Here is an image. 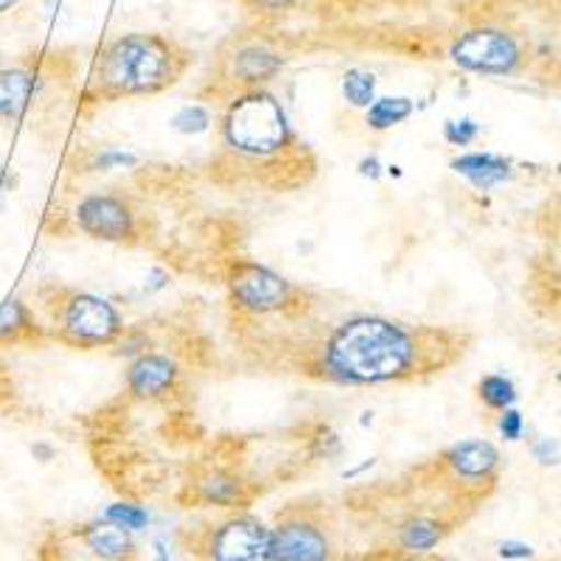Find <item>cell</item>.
<instances>
[{"mask_svg":"<svg viewBox=\"0 0 561 561\" xmlns=\"http://www.w3.org/2000/svg\"><path fill=\"white\" fill-rule=\"evenodd\" d=\"M433 334L385 314H354L325 334L318 370L329 382L354 388L413 379L419 370L435 368L430 359L435 348H449L430 343Z\"/></svg>","mask_w":561,"mask_h":561,"instance_id":"obj_1","label":"cell"},{"mask_svg":"<svg viewBox=\"0 0 561 561\" xmlns=\"http://www.w3.org/2000/svg\"><path fill=\"white\" fill-rule=\"evenodd\" d=\"M180 73L183 57L169 39L158 34H124L102 51L93 84L102 99L152 96L172 88Z\"/></svg>","mask_w":561,"mask_h":561,"instance_id":"obj_2","label":"cell"},{"mask_svg":"<svg viewBox=\"0 0 561 561\" xmlns=\"http://www.w3.org/2000/svg\"><path fill=\"white\" fill-rule=\"evenodd\" d=\"M293 127L278 99L262 88L244 90L222 118V140L230 152L250 160L275 158L293 144Z\"/></svg>","mask_w":561,"mask_h":561,"instance_id":"obj_3","label":"cell"},{"mask_svg":"<svg viewBox=\"0 0 561 561\" xmlns=\"http://www.w3.org/2000/svg\"><path fill=\"white\" fill-rule=\"evenodd\" d=\"M124 332L118 307L96 293H68L59 307V337L77 348L115 345Z\"/></svg>","mask_w":561,"mask_h":561,"instance_id":"obj_4","label":"cell"},{"mask_svg":"<svg viewBox=\"0 0 561 561\" xmlns=\"http://www.w3.org/2000/svg\"><path fill=\"white\" fill-rule=\"evenodd\" d=\"M228 289L233 307L253 314V318L284 312V309H289L295 295V287L284 275L270 270L267 264L250 262V259L230 264Z\"/></svg>","mask_w":561,"mask_h":561,"instance_id":"obj_5","label":"cell"},{"mask_svg":"<svg viewBox=\"0 0 561 561\" xmlns=\"http://www.w3.org/2000/svg\"><path fill=\"white\" fill-rule=\"evenodd\" d=\"M449 59L460 70L483 73V77H505L514 73L523 59L519 43L500 28H472L455 37L449 45Z\"/></svg>","mask_w":561,"mask_h":561,"instance_id":"obj_6","label":"cell"},{"mask_svg":"<svg viewBox=\"0 0 561 561\" xmlns=\"http://www.w3.org/2000/svg\"><path fill=\"white\" fill-rule=\"evenodd\" d=\"M79 230L99 242H129L138 233V217L127 197L113 192L88 194L73 210Z\"/></svg>","mask_w":561,"mask_h":561,"instance_id":"obj_7","label":"cell"},{"mask_svg":"<svg viewBox=\"0 0 561 561\" xmlns=\"http://www.w3.org/2000/svg\"><path fill=\"white\" fill-rule=\"evenodd\" d=\"M208 561H270V528L259 517L237 514L210 530Z\"/></svg>","mask_w":561,"mask_h":561,"instance_id":"obj_8","label":"cell"},{"mask_svg":"<svg viewBox=\"0 0 561 561\" xmlns=\"http://www.w3.org/2000/svg\"><path fill=\"white\" fill-rule=\"evenodd\" d=\"M332 539L320 523L304 514L270 528V561H332Z\"/></svg>","mask_w":561,"mask_h":561,"instance_id":"obj_9","label":"cell"},{"mask_svg":"<svg viewBox=\"0 0 561 561\" xmlns=\"http://www.w3.org/2000/svg\"><path fill=\"white\" fill-rule=\"evenodd\" d=\"M70 561H135L138 548H135L133 530L99 517L96 523H88L70 534Z\"/></svg>","mask_w":561,"mask_h":561,"instance_id":"obj_10","label":"cell"},{"mask_svg":"<svg viewBox=\"0 0 561 561\" xmlns=\"http://www.w3.org/2000/svg\"><path fill=\"white\" fill-rule=\"evenodd\" d=\"M180 365L169 354L144 351L127 368V393L138 402H158L178 388Z\"/></svg>","mask_w":561,"mask_h":561,"instance_id":"obj_11","label":"cell"},{"mask_svg":"<svg viewBox=\"0 0 561 561\" xmlns=\"http://www.w3.org/2000/svg\"><path fill=\"white\" fill-rule=\"evenodd\" d=\"M287 65V57L264 43L242 45L233 57H230V77L233 82L242 84L244 90L262 88V84L273 82L280 70Z\"/></svg>","mask_w":561,"mask_h":561,"instance_id":"obj_12","label":"cell"},{"mask_svg":"<svg viewBox=\"0 0 561 561\" xmlns=\"http://www.w3.org/2000/svg\"><path fill=\"white\" fill-rule=\"evenodd\" d=\"M440 460L447 463V469L458 480H489L491 474L497 472L500 453L491 440L469 438L455 440L453 447L440 455Z\"/></svg>","mask_w":561,"mask_h":561,"instance_id":"obj_13","label":"cell"},{"mask_svg":"<svg viewBox=\"0 0 561 561\" xmlns=\"http://www.w3.org/2000/svg\"><path fill=\"white\" fill-rule=\"evenodd\" d=\"M197 500L205 505H217V508H244L250 503V489L239 474L228 469H210L194 483Z\"/></svg>","mask_w":561,"mask_h":561,"instance_id":"obj_14","label":"cell"},{"mask_svg":"<svg viewBox=\"0 0 561 561\" xmlns=\"http://www.w3.org/2000/svg\"><path fill=\"white\" fill-rule=\"evenodd\" d=\"M39 88V79L34 70L12 68L0 70V118L7 122H18L23 118L32 104L34 93Z\"/></svg>","mask_w":561,"mask_h":561,"instance_id":"obj_15","label":"cell"},{"mask_svg":"<svg viewBox=\"0 0 561 561\" xmlns=\"http://www.w3.org/2000/svg\"><path fill=\"white\" fill-rule=\"evenodd\" d=\"M455 174L466 178L474 188H491L511 178V163L500 154L491 152H466L449 163Z\"/></svg>","mask_w":561,"mask_h":561,"instance_id":"obj_16","label":"cell"},{"mask_svg":"<svg viewBox=\"0 0 561 561\" xmlns=\"http://www.w3.org/2000/svg\"><path fill=\"white\" fill-rule=\"evenodd\" d=\"M444 534H447L444 523H438L435 517H427V514H415L408 523H402V528L396 534V542H399L402 550H408V553L421 556L438 548Z\"/></svg>","mask_w":561,"mask_h":561,"instance_id":"obj_17","label":"cell"},{"mask_svg":"<svg viewBox=\"0 0 561 561\" xmlns=\"http://www.w3.org/2000/svg\"><path fill=\"white\" fill-rule=\"evenodd\" d=\"M413 113H415L413 99L382 96V99H374V104L365 110V124H368L374 133H385V129H393L399 127V124L408 122Z\"/></svg>","mask_w":561,"mask_h":561,"instance_id":"obj_18","label":"cell"},{"mask_svg":"<svg viewBox=\"0 0 561 561\" xmlns=\"http://www.w3.org/2000/svg\"><path fill=\"white\" fill-rule=\"evenodd\" d=\"M343 96L351 107L368 110L377 99V73L365 68H351L343 73Z\"/></svg>","mask_w":561,"mask_h":561,"instance_id":"obj_19","label":"cell"},{"mask_svg":"<svg viewBox=\"0 0 561 561\" xmlns=\"http://www.w3.org/2000/svg\"><path fill=\"white\" fill-rule=\"evenodd\" d=\"M478 393L480 399H483L485 408L491 410L514 408V402H517V388H514V382H511L508 377H503V374H485L478 382Z\"/></svg>","mask_w":561,"mask_h":561,"instance_id":"obj_20","label":"cell"},{"mask_svg":"<svg viewBox=\"0 0 561 561\" xmlns=\"http://www.w3.org/2000/svg\"><path fill=\"white\" fill-rule=\"evenodd\" d=\"M23 332H32V314L20 300L0 304V340H18Z\"/></svg>","mask_w":561,"mask_h":561,"instance_id":"obj_21","label":"cell"},{"mask_svg":"<svg viewBox=\"0 0 561 561\" xmlns=\"http://www.w3.org/2000/svg\"><path fill=\"white\" fill-rule=\"evenodd\" d=\"M172 129L180 135H203L210 129V110L205 104H185L172 115Z\"/></svg>","mask_w":561,"mask_h":561,"instance_id":"obj_22","label":"cell"},{"mask_svg":"<svg viewBox=\"0 0 561 561\" xmlns=\"http://www.w3.org/2000/svg\"><path fill=\"white\" fill-rule=\"evenodd\" d=\"M102 517L110 519V523H115V525H122V528L133 530V534L135 530H144L149 525V511L138 503H124V500L122 503L107 505Z\"/></svg>","mask_w":561,"mask_h":561,"instance_id":"obj_23","label":"cell"},{"mask_svg":"<svg viewBox=\"0 0 561 561\" xmlns=\"http://www.w3.org/2000/svg\"><path fill=\"white\" fill-rule=\"evenodd\" d=\"M480 138V124L474 118H449L444 124V140L453 147H469Z\"/></svg>","mask_w":561,"mask_h":561,"instance_id":"obj_24","label":"cell"},{"mask_svg":"<svg viewBox=\"0 0 561 561\" xmlns=\"http://www.w3.org/2000/svg\"><path fill=\"white\" fill-rule=\"evenodd\" d=\"M135 163H138V154L135 152H127V149H104V152L96 154V160H93V169L110 172V169L135 167Z\"/></svg>","mask_w":561,"mask_h":561,"instance_id":"obj_25","label":"cell"},{"mask_svg":"<svg viewBox=\"0 0 561 561\" xmlns=\"http://www.w3.org/2000/svg\"><path fill=\"white\" fill-rule=\"evenodd\" d=\"M523 413L514 408H505L503 415H500V433H503L505 440H519L523 438Z\"/></svg>","mask_w":561,"mask_h":561,"instance_id":"obj_26","label":"cell"},{"mask_svg":"<svg viewBox=\"0 0 561 561\" xmlns=\"http://www.w3.org/2000/svg\"><path fill=\"white\" fill-rule=\"evenodd\" d=\"M534 455L539 463H556V460H559V444L550 438L539 440V444L534 447Z\"/></svg>","mask_w":561,"mask_h":561,"instance_id":"obj_27","label":"cell"},{"mask_svg":"<svg viewBox=\"0 0 561 561\" xmlns=\"http://www.w3.org/2000/svg\"><path fill=\"white\" fill-rule=\"evenodd\" d=\"M497 553L503 556V559H530V556H534V548L525 542H503L497 548Z\"/></svg>","mask_w":561,"mask_h":561,"instance_id":"obj_28","label":"cell"},{"mask_svg":"<svg viewBox=\"0 0 561 561\" xmlns=\"http://www.w3.org/2000/svg\"><path fill=\"white\" fill-rule=\"evenodd\" d=\"M169 287V273L167 270H152L149 273V280H147V293H160V289H167Z\"/></svg>","mask_w":561,"mask_h":561,"instance_id":"obj_29","label":"cell"},{"mask_svg":"<svg viewBox=\"0 0 561 561\" xmlns=\"http://www.w3.org/2000/svg\"><path fill=\"white\" fill-rule=\"evenodd\" d=\"M359 174L370 180L382 178V163H379V158H365L363 163H359Z\"/></svg>","mask_w":561,"mask_h":561,"instance_id":"obj_30","label":"cell"},{"mask_svg":"<svg viewBox=\"0 0 561 561\" xmlns=\"http://www.w3.org/2000/svg\"><path fill=\"white\" fill-rule=\"evenodd\" d=\"M32 455L37 460H43V463H48V460L54 458V447H51V444H34Z\"/></svg>","mask_w":561,"mask_h":561,"instance_id":"obj_31","label":"cell"},{"mask_svg":"<svg viewBox=\"0 0 561 561\" xmlns=\"http://www.w3.org/2000/svg\"><path fill=\"white\" fill-rule=\"evenodd\" d=\"M152 561H169V548H167V542H163V539H158V542H154Z\"/></svg>","mask_w":561,"mask_h":561,"instance_id":"obj_32","label":"cell"},{"mask_svg":"<svg viewBox=\"0 0 561 561\" xmlns=\"http://www.w3.org/2000/svg\"><path fill=\"white\" fill-rule=\"evenodd\" d=\"M264 7L270 9H280V7H289V0H262Z\"/></svg>","mask_w":561,"mask_h":561,"instance_id":"obj_33","label":"cell"},{"mask_svg":"<svg viewBox=\"0 0 561 561\" xmlns=\"http://www.w3.org/2000/svg\"><path fill=\"white\" fill-rule=\"evenodd\" d=\"M18 0H0V12H7V9H12Z\"/></svg>","mask_w":561,"mask_h":561,"instance_id":"obj_34","label":"cell"},{"mask_svg":"<svg viewBox=\"0 0 561 561\" xmlns=\"http://www.w3.org/2000/svg\"><path fill=\"white\" fill-rule=\"evenodd\" d=\"M3 185H7V172L0 167V197H3Z\"/></svg>","mask_w":561,"mask_h":561,"instance_id":"obj_35","label":"cell"},{"mask_svg":"<svg viewBox=\"0 0 561 561\" xmlns=\"http://www.w3.org/2000/svg\"><path fill=\"white\" fill-rule=\"evenodd\" d=\"M390 561H424V559H421V556H402V559H390Z\"/></svg>","mask_w":561,"mask_h":561,"instance_id":"obj_36","label":"cell"}]
</instances>
